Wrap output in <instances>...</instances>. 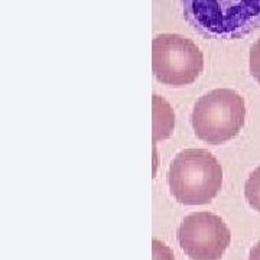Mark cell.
<instances>
[{"mask_svg": "<svg viewBox=\"0 0 260 260\" xmlns=\"http://www.w3.org/2000/svg\"><path fill=\"white\" fill-rule=\"evenodd\" d=\"M185 20L205 38L237 39L260 28V0H179Z\"/></svg>", "mask_w": 260, "mask_h": 260, "instance_id": "1", "label": "cell"}, {"mask_svg": "<svg viewBox=\"0 0 260 260\" xmlns=\"http://www.w3.org/2000/svg\"><path fill=\"white\" fill-rule=\"evenodd\" d=\"M223 184V168L204 149H185L172 160L168 171L171 195L185 205L211 203Z\"/></svg>", "mask_w": 260, "mask_h": 260, "instance_id": "2", "label": "cell"}, {"mask_svg": "<svg viewBox=\"0 0 260 260\" xmlns=\"http://www.w3.org/2000/svg\"><path fill=\"white\" fill-rule=\"evenodd\" d=\"M246 106L239 93L217 88L195 103L191 123L197 138L210 145H221L234 139L244 124Z\"/></svg>", "mask_w": 260, "mask_h": 260, "instance_id": "3", "label": "cell"}, {"mask_svg": "<svg viewBox=\"0 0 260 260\" xmlns=\"http://www.w3.org/2000/svg\"><path fill=\"white\" fill-rule=\"evenodd\" d=\"M152 70L159 83L184 87L201 75L204 56L191 39L177 34H162L152 41Z\"/></svg>", "mask_w": 260, "mask_h": 260, "instance_id": "4", "label": "cell"}, {"mask_svg": "<svg viewBox=\"0 0 260 260\" xmlns=\"http://www.w3.org/2000/svg\"><path fill=\"white\" fill-rule=\"evenodd\" d=\"M178 243L192 260H218L230 246L232 234L223 218L211 213L186 215L177 233Z\"/></svg>", "mask_w": 260, "mask_h": 260, "instance_id": "5", "label": "cell"}, {"mask_svg": "<svg viewBox=\"0 0 260 260\" xmlns=\"http://www.w3.org/2000/svg\"><path fill=\"white\" fill-rule=\"evenodd\" d=\"M175 124L171 106L164 99L153 95V140L167 139Z\"/></svg>", "mask_w": 260, "mask_h": 260, "instance_id": "6", "label": "cell"}, {"mask_svg": "<svg viewBox=\"0 0 260 260\" xmlns=\"http://www.w3.org/2000/svg\"><path fill=\"white\" fill-rule=\"evenodd\" d=\"M244 195L251 208L260 213V167L256 168L247 178Z\"/></svg>", "mask_w": 260, "mask_h": 260, "instance_id": "7", "label": "cell"}, {"mask_svg": "<svg viewBox=\"0 0 260 260\" xmlns=\"http://www.w3.org/2000/svg\"><path fill=\"white\" fill-rule=\"evenodd\" d=\"M249 67L251 75L260 84V38L251 45L250 55H249Z\"/></svg>", "mask_w": 260, "mask_h": 260, "instance_id": "8", "label": "cell"}, {"mask_svg": "<svg viewBox=\"0 0 260 260\" xmlns=\"http://www.w3.org/2000/svg\"><path fill=\"white\" fill-rule=\"evenodd\" d=\"M153 260H175L172 251L164 243L153 240Z\"/></svg>", "mask_w": 260, "mask_h": 260, "instance_id": "9", "label": "cell"}, {"mask_svg": "<svg viewBox=\"0 0 260 260\" xmlns=\"http://www.w3.org/2000/svg\"><path fill=\"white\" fill-rule=\"evenodd\" d=\"M249 260H260V240L256 243V246H253L249 254Z\"/></svg>", "mask_w": 260, "mask_h": 260, "instance_id": "10", "label": "cell"}]
</instances>
